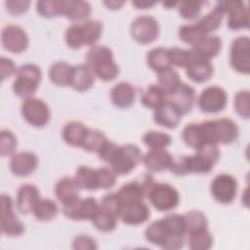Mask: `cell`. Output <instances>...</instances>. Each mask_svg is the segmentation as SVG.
Returning a JSON list of instances; mask_svg holds the SVG:
<instances>
[{"label": "cell", "mask_w": 250, "mask_h": 250, "mask_svg": "<svg viewBox=\"0 0 250 250\" xmlns=\"http://www.w3.org/2000/svg\"><path fill=\"white\" fill-rule=\"evenodd\" d=\"M228 96L226 91L216 85L206 87L198 97L199 108L208 113L221 111L227 104Z\"/></svg>", "instance_id": "obj_12"}, {"label": "cell", "mask_w": 250, "mask_h": 250, "mask_svg": "<svg viewBox=\"0 0 250 250\" xmlns=\"http://www.w3.org/2000/svg\"><path fill=\"white\" fill-rule=\"evenodd\" d=\"M142 160L149 171L160 172L170 168L173 161V156L165 148H150V150H148L143 156Z\"/></svg>", "instance_id": "obj_21"}, {"label": "cell", "mask_w": 250, "mask_h": 250, "mask_svg": "<svg viewBox=\"0 0 250 250\" xmlns=\"http://www.w3.org/2000/svg\"><path fill=\"white\" fill-rule=\"evenodd\" d=\"M167 101L171 102L182 114H186L191 110L195 102L194 89L182 82L173 93L167 96Z\"/></svg>", "instance_id": "obj_18"}, {"label": "cell", "mask_w": 250, "mask_h": 250, "mask_svg": "<svg viewBox=\"0 0 250 250\" xmlns=\"http://www.w3.org/2000/svg\"><path fill=\"white\" fill-rule=\"evenodd\" d=\"M91 14V5L83 0H63L62 15L66 18L80 21H84Z\"/></svg>", "instance_id": "obj_26"}, {"label": "cell", "mask_w": 250, "mask_h": 250, "mask_svg": "<svg viewBox=\"0 0 250 250\" xmlns=\"http://www.w3.org/2000/svg\"><path fill=\"white\" fill-rule=\"evenodd\" d=\"M75 180L80 188L87 190H95L99 188L97 169L84 165L79 166L75 173Z\"/></svg>", "instance_id": "obj_33"}, {"label": "cell", "mask_w": 250, "mask_h": 250, "mask_svg": "<svg viewBox=\"0 0 250 250\" xmlns=\"http://www.w3.org/2000/svg\"><path fill=\"white\" fill-rule=\"evenodd\" d=\"M169 54L172 64L186 68V66L188 65L192 57V50H185L175 47L169 49Z\"/></svg>", "instance_id": "obj_50"}, {"label": "cell", "mask_w": 250, "mask_h": 250, "mask_svg": "<svg viewBox=\"0 0 250 250\" xmlns=\"http://www.w3.org/2000/svg\"><path fill=\"white\" fill-rule=\"evenodd\" d=\"M29 4L28 0H8L5 2L7 10L14 15H21L26 12Z\"/></svg>", "instance_id": "obj_55"}, {"label": "cell", "mask_w": 250, "mask_h": 250, "mask_svg": "<svg viewBox=\"0 0 250 250\" xmlns=\"http://www.w3.org/2000/svg\"><path fill=\"white\" fill-rule=\"evenodd\" d=\"M187 233H194L207 229V218L206 216L197 210H192L184 215Z\"/></svg>", "instance_id": "obj_37"}, {"label": "cell", "mask_w": 250, "mask_h": 250, "mask_svg": "<svg viewBox=\"0 0 250 250\" xmlns=\"http://www.w3.org/2000/svg\"><path fill=\"white\" fill-rule=\"evenodd\" d=\"M21 114L23 118L35 127H43L50 118V110L48 105L40 99L30 97L24 99L21 104Z\"/></svg>", "instance_id": "obj_8"}, {"label": "cell", "mask_w": 250, "mask_h": 250, "mask_svg": "<svg viewBox=\"0 0 250 250\" xmlns=\"http://www.w3.org/2000/svg\"><path fill=\"white\" fill-rule=\"evenodd\" d=\"M91 222L94 225V227L97 229H99L100 231L107 232V231H111L115 229L117 217L112 215L109 212L103 210L100 207L99 211L96 213V215L91 220Z\"/></svg>", "instance_id": "obj_40"}, {"label": "cell", "mask_w": 250, "mask_h": 250, "mask_svg": "<svg viewBox=\"0 0 250 250\" xmlns=\"http://www.w3.org/2000/svg\"><path fill=\"white\" fill-rule=\"evenodd\" d=\"M213 244V237L208 229L189 234L188 246L192 250H207Z\"/></svg>", "instance_id": "obj_43"}, {"label": "cell", "mask_w": 250, "mask_h": 250, "mask_svg": "<svg viewBox=\"0 0 250 250\" xmlns=\"http://www.w3.org/2000/svg\"><path fill=\"white\" fill-rule=\"evenodd\" d=\"M217 6L225 13L229 14L228 26L230 29L236 30L249 27V13L248 9L242 1H221Z\"/></svg>", "instance_id": "obj_9"}, {"label": "cell", "mask_w": 250, "mask_h": 250, "mask_svg": "<svg viewBox=\"0 0 250 250\" xmlns=\"http://www.w3.org/2000/svg\"><path fill=\"white\" fill-rule=\"evenodd\" d=\"M136 90L128 82H120L113 86L110 92L112 103L118 107H128L135 100Z\"/></svg>", "instance_id": "obj_25"}, {"label": "cell", "mask_w": 250, "mask_h": 250, "mask_svg": "<svg viewBox=\"0 0 250 250\" xmlns=\"http://www.w3.org/2000/svg\"><path fill=\"white\" fill-rule=\"evenodd\" d=\"M106 141L107 139L103 132L96 129H88L81 146L87 151L99 152Z\"/></svg>", "instance_id": "obj_41"}, {"label": "cell", "mask_w": 250, "mask_h": 250, "mask_svg": "<svg viewBox=\"0 0 250 250\" xmlns=\"http://www.w3.org/2000/svg\"><path fill=\"white\" fill-rule=\"evenodd\" d=\"M150 203L158 211L174 209L179 203L178 190L169 184L154 183L147 193Z\"/></svg>", "instance_id": "obj_4"}, {"label": "cell", "mask_w": 250, "mask_h": 250, "mask_svg": "<svg viewBox=\"0 0 250 250\" xmlns=\"http://www.w3.org/2000/svg\"><path fill=\"white\" fill-rule=\"evenodd\" d=\"M13 82V90L15 94L20 98H30L35 93L40 80L41 70L33 63H25L21 65L17 72Z\"/></svg>", "instance_id": "obj_3"}, {"label": "cell", "mask_w": 250, "mask_h": 250, "mask_svg": "<svg viewBox=\"0 0 250 250\" xmlns=\"http://www.w3.org/2000/svg\"><path fill=\"white\" fill-rule=\"evenodd\" d=\"M143 159L142 151L133 144H127L120 146L119 149L109 163L111 170L117 175H125L131 172Z\"/></svg>", "instance_id": "obj_5"}, {"label": "cell", "mask_w": 250, "mask_h": 250, "mask_svg": "<svg viewBox=\"0 0 250 250\" xmlns=\"http://www.w3.org/2000/svg\"><path fill=\"white\" fill-rule=\"evenodd\" d=\"M79 189L75 178L64 177L60 179L55 186V194L59 201L63 204L68 203L79 197Z\"/></svg>", "instance_id": "obj_24"}, {"label": "cell", "mask_w": 250, "mask_h": 250, "mask_svg": "<svg viewBox=\"0 0 250 250\" xmlns=\"http://www.w3.org/2000/svg\"><path fill=\"white\" fill-rule=\"evenodd\" d=\"M167 101V94L158 84H151L146 87L142 95V103L149 108H156Z\"/></svg>", "instance_id": "obj_31"}, {"label": "cell", "mask_w": 250, "mask_h": 250, "mask_svg": "<svg viewBox=\"0 0 250 250\" xmlns=\"http://www.w3.org/2000/svg\"><path fill=\"white\" fill-rule=\"evenodd\" d=\"M37 12L47 18L62 15L63 0H41L36 3Z\"/></svg>", "instance_id": "obj_44"}, {"label": "cell", "mask_w": 250, "mask_h": 250, "mask_svg": "<svg viewBox=\"0 0 250 250\" xmlns=\"http://www.w3.org/2000/svg\"><path fill=\"white\" fill-rule=\"evenodd\" d=\"M145 236L146 240H148L150 243L158 245L161 248H163V246L170 237L161 219L158 221H154L148 225L145 231Z\"/></svg>", "instance_id": "obj_32"}, {"label": "cell", "mask_w": 250, "mask_h": 250, "mask_svg": "<svg viewBox=\"0 0 250 250\" xmlns=\"http://www.w3.org/2000/svg\"><path fill=\"white\" fill-rule=\"evenodd\" d=\"M39 200V190L31 184H24L20 187L17 193V208L22 214L32 212L34 205Z\"/></svg>", "instance_id": "obj_22"}, {"label": "cell", "mask_w": 250, "mask_h": 250, "mask_svg": "<svg viewBox=\"0 0 250 250\" xmlns=\"http://www.w3.org/2000/svg\"><path fill=\"white\" fill-rule=\"evenodd\" d=\"M222 40L217 35H207L195 46L192 47V50L199 56L210 60L218 55L221 51Z\"/></svg>", "instance_id": "obj_29"}, {"label": "cell", "mask_w": 250, "mask_h": 250, "mask_svg": "<svg viewBox=\"0 0 250 250\" xmlns=\"http://www.w3.org/2000/svg\"><path fill=\"white\" fill-rule=\"evenodd\" d=\"M213 70L214 68L210 61L199 56L192 50V57L186 66L188 77L196 83H202L212 76Z\"/></svg>", "instance_id": "obj_17"}, {"label": "cell", "mask_w": 250, "mask_h": 250, "mask_svg": "<svg viewBox=\"0 0 250 250\" xmlns=\"http://www.w3.org/2000/svg\"><path fill=\"white\" fill-rule=\"evenodd\" d=\"M146 62L148 66L157 73L170 68L172 63L170 60L169 49L163 47H156L151 49L146 55Z\"/></svg>", "instance_id": "obj_28"}, {"label": "cell", "mask_w": 250, "mask_h": 250, "mask_svg": "<svg viewBox=\"0 0 250 250\" xmlns=\"http://www.w3.org/2000/svg\"><path fill=\"white\" fill-rule=\"evenodd\" d=\"M178 9L180 15L187 20H192L198 17L201 11L202 2L198 0H188L178 2Z\"/></svg>", "instance_id": "obj_45"}, {"label": "cell", "mask_w": 250, "mask_h": 250, "mask_svg": "<svg viewBox=\"0 0 250 250\" xmlns=\"http://www.w3.org/2000/svg\"><path fill=\"white\" fill-rule=\"evenodd\" d=\"M97 243L96 240L85 234H80L76 236L72 243V248L76 250H93L97 249Z\"/></svg>", "instance_id": "obj_53"}, {"label": "cell", "mask_w": 250, "mask_h": 250, "mask_svg": "<svg viewBox=\"0 0 250 250\" xmlns=\"http://www.w3.org/2000/svg\"><path fill=\"white\" fill-rule=\"evenodd\" d=\"M157 75L158 85L165 91L167 96L173 93L182 83L178 72L171 67L158 72Z\"/></svg>", "instance_id": "obj_38"}, {"label": "cell", "mask_w": 250, "mask_h": 250, "mask_svg": "<svg viewBox=\"0 0 250 250\" xmlns=\"http://www.w3.org/2000/svg\"><path fill=\"white\" fill-rule=\"evenodd\" d=\"M130 32L137 42L148 44L154 41L158 36L159 24L156 19L152 16H139L132 21Z\"/></svg>", "instance_id": "obj_6"}, {"label": "cell", "mask_w": 250, "mask_h": 250, "mask_svg": "<svg viewBox=\"0 0 250 250\" xmlns=\"http://www.w3.org/2000/svg\"><path fill=\"white\" fill-rule=\"evenodd\" d=\"M108 8L110 9H118L119 7H121L124 4V1H120V0H110V1H104V2Z\"/></svg>", "instance_id": "obj_58"}, {"label": "cell", "mask_w": 250, "mask_h": 250, "mask_svg": "<svg viewBox=\"0 0 250 250\" xmlns=\"http://www.w3.org/2000/svg\"><path fill=\"white\" fill-rule=\"evenodd\" d=\"M132 4L138 8V9H146V8H150L155 4V1H147V0H137V1H132Z\"/></svg>", "instance_id": "obj_57"}, {"label": "cell", "mask_w": 250, "mask_h": 250, "mask_svg": "<svg viewBox=\"0 0 250 250\" xmlns=\"http://www.w3.org/2000/svg\"><path fill=\"white\" fill-rule=\"evenodd\" d=\"M150 215L147 205L143 201H131L122 203L119 218L127 225L137 226L145 223Z\"/></svg>", "instance_id": "obj_15"}, {"label": "cell", "mask_w": 250, "mask_h": 250, "mask_svg": "<svg viewBox=\"0 0 250 250\" xmlns=\"http://www.w3.org/2000/svg\"><path fill=\"white\" fill-rule=\"evenodd\" d=\"M32 213L39 221H50L57 216L58 206L50 198H39L33 207Z\"/></svg>", "instance_id": "obj_35"}, {"label": "cell", "mask_w": 250, "mask_h": 250, "mask_svg": "<svg viewBox=\"0 0 250 250\" xmlns=\"http://www.w3.org/2000/svg\"><path fill=\"white\" fill-rule=\"evenodd\" d=\"M119 146H118L110 141H106L105 144L103 146V147L98 152V154L101 159H103L105 162L110 163L113 160V158L115 157V155L119 149Z\"/></svg>", "instance_id": "obj_54"}, {"label": "cell", "mask_w": 250, "mask_h": 250, "mask_svg": "<svg viewBox=\"0 0 250 250\" xmlns=\"http://www.w3.org/2000/svg\"><path fill=\"white\" fill-rule=\"evenodd\" d=\"M193 155L173 157L170 170L176 175L188 173H208L219 159L220 150L216 144H206L195 149Z\"/></svg>", "instance_id": "obj_1"}, {"label": "cell", "mask_w": 250, "mask_h": 250, "mask_svg": "<svg viewBox=\"0 0 250 250\" xmlns=\"http://www.w3.org/2000/svg\"><path fill=\"white\" fill-rule=\"evenodd\" d=\"M250 95L249 91L241 90L234 97V109L237 114L245 119H248L250 116Z\"/></svg>", "instance_id": "obj_46"}, {"label": "cell", "mask_w": 250, "mask_h": 250, "mask_svg": "<svg viewBox=\"0 0 250 250\" xmlns=\"http://www.w3.org/2000/svg\"><path fill=\"white\" fill-rule=\"evenodd\" d=\"M65 42L72 49L81 48L84 43L80 31V24L78 22L70 24L65 31Z\"/></svg>", "instance_id": "obj_51"}, {"label": "cell", "mask_w": 250, "mask_h": 250, "mask_svg": "<svg viewBox=\"0 0 250 250\" xmlns=\"http://www.w3.org/2000/svg\"><path fill=\"white\" fill-rule=\"evenodd\" d=\"M88 129L83 123L71 121L64 125L62 129V138L64 142L73 146H81Z\"/></svg>", "instance_id": "obj_27"}, {"label": "cell", "mask_w": 250, "mask_h": 250, "mask_svg": "<svg viewBox=\"0 0 250 250\" xmlns=\"http://www.w3.org/2000/svg\"><path fill=\"white\" fill-rule=\"evenodd\" d=\"M182 115L180 110L171 102L166 101L154 109L153 120L158 125L173 129L180 123Z\"/></svg>", "instance_id": "obj_20"}, {"label": "cell", "mask_w": 250, "mask_h": 250, "mask_svg": "<svg viewBox=\"0 0 250 250\" xmlns=\"http://www.w3.org/2000/svg\"><path fill=\"white\" fill-rule=\"evenodd\" d=\"M86 62L95 75L104 81L112 80L118 75L119 67L113 60L111 50L106 46L91 47L86 55Z\"/></svg>", "instance_id": "obj_2"}, {"label": "cell", "mask_w": 250, "mask_h": 250, "mask_svg": "<svg viewBox=\"0 0 250 250\" xmlns=\"http://www.w3.org/2000/svg\"><path fill=\"white\" fill-rule=\"evenodd\" d=\"M224 12L216 5L209 13H207L201 20L197 21L199 26L206 34L216 30L222 22Z\"/></svg>", "instance_id": "obj_39"}, {"label": "cell", "mask_w": 250, "mask_h": 250, "mask_svg": "<svg viewBox=\"0 0 250 250\" xmlns=\"http://www.w3.org/2000/svg\"><path fill=\"white\" fill-rule=\"evenodd\" d=\"M207 35L208 34L204 32V30L199 26L197 22L193 24H184L179 28L180 39L185 43L190 44L192 47Z\"/></svg>", "instance_id": "obj_36"}, {"label": "cell", "mask_w": 250, "mask_h": 250, "mask_svg": "<svg viewBox=\"0 0 250 250\" xmlns=\"http://www.w3.org/2000/svg\"><path fill=\"white\" fill-rule=\"evenodd\" d=\"M177 4H178V2H170V1H168V2H164V3H163V5H164V6H166L167 8L173 7V6L177 5Z\"/></svg>", "instance_id": "obj_59"}, {"label": "cell", "mask_w": 250, "mask_h": 250, "mask_svg": "<svg viewBox=\"0 0 250 250\" xmlns=\"http://www.w3.org/2000/svg\"><path fill=\"white\" fill-rule=\"evenodd\" d=\"M143 141L148 147L158 149L168 146L171 144V137L164 132L148 131L144 135Z\"/></svg>", "instance_id": "obj_42"}, {"label": "cell", "mask_w": 250, "mask_h": 250, "mask_svg": "<svg viewBox=\"0 0 250 250\" xmlns=\"http://www.w3.org/2000/svg\"><path fill=\"white\" fill-rule=\"evenodd\" d=\"M1 231L10 236H19L24 231V225L13 211L12 198L3 193L1 195Z\"/></svg>", "instance_id": "obj_7"}, {"label": "cell", "mask_w": 250, "mask_h": 250, "mask_svg": "<svg viewBox=\"0 0 250 250\" xmlns=\"http://www.w3.org/2000/svg\"><path fill=\"white\" fill-rule=\"evenodd\" d=\"M17 67L14 63V62L11 59L1 57L0 59V75L1 79L5 80L9 76H11L13 73L17 72Z\"/></svg>", "instance_id": "obj_56"}, {"label": "cell", "mask_w": 250, "mask_h": 250, "mask_svg": "<svg viewBox=\"0 0 250 250\" xmlns=\"http://www.w3.org/2000/svg\"><path fill=\"white\" fill-rule=\"evenodd\" d=\"M79 24L84 45H94L102 35V22L97 20H88Z\"/></svg>", "instance_id": "obj_34"}, {"label": "cell", "mask_w": 250, "mask_h": 250, "mask_svg": "<svg viewBox=\"0 0 250 250\" xmlns=\"http://www.w3.org/2000/svg\"><path fill=\"white\" fill-rule=\"evenodd\" d=\"M95 73L87 63L73 66L70 86L80 92L90 89L95 82Z\"/></svg>", "instance_id": "obj_23"}, {"label": "cell", "mask_w": 250, "mask_h": 250, "mask_svg": "<svg viewBox=\"0 0 250 250\" xmlns=\"http://www.w3.org/2000/svg\"><path fill=\"white\" fill-rule=\"evenodd\" d=\"M213 140L216 144H230L238 137V127L229 118L210 120Z\"/></svg>", "instance_id": "obj_16"}, {"label": "cell", "mask_w": 250, "mask_h": 250, "mask_svg": "<svg viewBox=\"0 0 250 250\" xmlns=\"http://www.w3.org/2000/svg\"><path fill=\"white\" fill-rule=\"evenodd\" d=\"M230 64L237 72L248 74L250 71V40L247 36H238L230 46Z\"/></svg>", "instance_id": "obj_11"}, {"label": "cell", "mask_w": 250, "mask_h": 250, "mask_svg": "<svg viewBox=\"0 0 250 250\" xmlns=\"http://www.w3.org/2000/svg\"><path fill=\"white\" fill-rule=\"evenodd\" d=\"M184 142L194 149L206 144H216L213 140L210 121L201 123H189L185 126L182 132Z\"/></svg>", "instance_id": "obj_10"}, {"label": "cell", "mask_w": 250, "mask_h": 250, "mask_svg": "<svg viewBox=\"0 0 250 250\" xmlns=\"http://www.w3.org/2000/svg\"><path fill=\"white\" fill-rule=\"evenodd\" d=\"M99 188H108L115 184V173L106 167L97 169Z\"/></svg>", "instance_id": "obj_52"}, {"label": "cell", "mask_w": 250, "mask_h": 250, "mask_svg": "<svg viewBox=\"0 0 250 250\" xmlns=\"http://www.w3.org/2000/svg\"><path fill=\"white\" fill-rule=\"evenodd\" d=\"M236 180L229 174L217 175L211 183V193L220 203H230L236 195Z\"/></svg>", "instance_id": "obj_13"}, {"label": "cell", "mask_w": 250, "mask_h": 250, "mask_svg": "<svg viewBox=\"0 0 250 250\" xmlns=\"http://www.w3.org/2000/svg\"><path fill=\"white\" fill-rule=\"evenodd\" d=\"M121 206H122V202L117 192H110L105 194L102 198L101 205H100V207L103 210L109 212L116 217L119 216Z\"/></svg>", "instance_id": "obj_47"}, {"label": "cell", "mask_w": 250, "mask_h": 250, "mask_svg": "<svg viewBox=\"0 0 250 250\" xmlns=\"http://www.w3.org/2000/svg\"><path fill=\"white\" fill-rule=\"evenodd\" d=\"M38 158L30 151H21L12 156L10 161L11 171L20 177H25L31 174L37 167Z\"/></svg>", "instance_id": "obj_19"}, {"label": "cell", "mask_w": 250, "mask_h": 250, "mask_svg": "<svg viewBox=\"0 0 250 250\" xmlns=\"http://www.w3.org/2000/svg\"><path fill=\"white\" fill-rule=\"evenodd\" d=\"M73 66L66 62H54L49 69V77L51 81L58 86L70 85Z\"/></svg>", "instance_id": "obj_30"}, {"label": "cell", "mask_w": 250, "mask_h": 250, "mask_svg": "<svg viewBox=\"0 0 250 250\" xmlns=\"http://www.w3.org/2000/svg\"><path fill=\"white\" fill-rule=\"evenodd\" d=\"M17 147V139L10 130H2L0 134V153L2 156L11 155Z\"/></svg>", "instance_id": "obj_49"}, {"label": "cell", "mask_w": 250, "mask_h": 250, "mask_svg": "<svg viewBox=\"0 0 250 250\" xmlns=\"http://www.w3.org/2000/svg\"><path fill=\"white\" fill-rule=\"evenodd\" d=\"M100 206L97 200L93 197H86L81 199L79 207V220H92L99 211Z\"/></svg>", "instance_id": "obj_48"}, {"label": "cell", "mask_w": 250, "mask_h": 250, "mask_svg": "<svg viewBox=\"0 0 250 250\" xmlns=\"http://www.w3.org/2000/svg\"><path fill=\"white\" fill-rule=\"evenodd\" d=\"M3 47L12 53H21L28 46V36L24 29L17 24L6 25L1 33Z\"/></svg>", "instance_id": "obj_14"}]
</instances>
